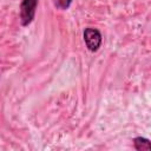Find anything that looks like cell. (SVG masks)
Listing matches in <instances>:
<instances>
[{
    "label": "cell",
    "instance_id": "1",
    "mask_svg": "<svg viewBox=\"0 0 151 151\" xmlns=\"http://www.w3.org/2000/svg\"><path fill=\"white\" fill-rule=\"evenodd\" d=\"M39 0H21L20 4V22L21 26H28L34 17Z\"/></svg>",
    "mask_w": 151,
    "mask_h": 151
},
{
    "label": "cell",
    "instance_id": "2",
    "mask_svg": "<svg viewBox=\"0 0 151 151\" xmlns=\"http://www.w3.org/2000/svg\"><path fill=\"white\" fill-rule=\"evenodd\" d=\"M84 41L90 52H97L101 45L103 37L101 33L93 27H87L84 29Z\"/></svg>",
    "mask_w": 151,
    "mask_h": 151
},
{
    "label": "cell",
    "instance_id": "3",
    "mask_svg": "<svg viewBox=\"0 0 151 151\" xmlns=\"http://www.w3.org/2000/svg\"><path fill=\"white\" fill-rule=\"evenodd\" d=\"M133 146L137 151H150L151 150L150 140L144 137H136L133 139Z\"/></svg>",
    "mask_w": 151,
    "mask_h": 151
},
{
    "label": "cell",
    "instance_id": "4",
    "mask_svg": "<svg viewBox=\"0 0 151 151\" xmlns=\"http://www.w3.org/2000/svg\"><path fill=\"white\" fill-rule=\"evenodd\" d=\"M53 1V5L57 9H60V11H66L70 8L71 4H72V0H52Z\"/></svg>",
    "mask_w": 151,
    "mask_h": 151
}]
</instances>
